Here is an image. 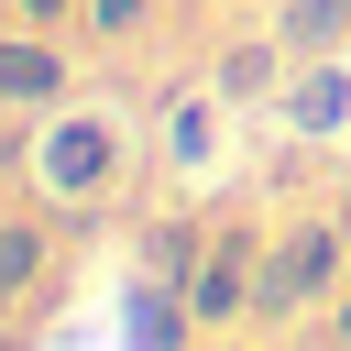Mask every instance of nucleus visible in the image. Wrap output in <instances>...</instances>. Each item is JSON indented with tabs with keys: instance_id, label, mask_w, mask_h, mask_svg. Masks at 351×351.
Masks as SVG:
<instances>
[{
	"instance_id": "1",
	"label": "nucleus",
	"mask_w": 351,
	"mask_h": 351,
	"mask_svg": "<svg viewBox=\"0 0 351 351\" xmlns=\"http://www.w3.org/2000/svg\"><path fill=\"white\" fill-rule=\"evenodd\" d=\"M351 285V230L340 208H296L263 230V274H252V329H296V318H329V296Z\"/></svg>"
},
{
	"instance_id": "2",
	"label": "nucleus",
	"mask_w": 351,
	"mask_h": 351,
	"mask_svg": "<svg viewBox=\"0 0 351 351\" xmlns=\"http://www.w3.org/2000/svg\"><path fill=\"white\" fill-rule=\"evenodd\" d=\"M121 165H132V121L121 110H44V132H33V186H44V208L55 219H77V208H99L110 186H121Z\"/></svg>"
},
{
	"instance_id": "3",
	"label": "nucleus",
	"mask_w": 351,
	"mask_h": 351,
	"mask_svg": "<svg viewBox=\"0 0 351 351\" xmlns=\"http://www.w3.org/2000/svg\"><path fill=\"white\" fill-rule=\"evenodd\" d=\"M77 99V44L44 33V22H0V110L11 121H44Z\"/></svg>"
},
{
	"instance_id": "4",
	"label": "nucleus",
	"mask_w": 351,
	"mask_h": 351,
	"mask_svg": "<svg viewBox=\"0 0 351 351\" xmlns=\"http://www.w3.org/2000/svg\"><path fill=\"white\" fill-rule=\"evenodd\" d=\"M263 230H274V219H219V230H208V263H197V285H186L197 329H252V274H263Z\"/></svg>"
},
{
	"instance_id": "5",
	"label": "nucleus",
	"mask_w": 351,
	"mask_h": 351,
	"mask_svg": "<svg viewBox=\"0 0 351 351\" xmlns=\"http://www.w3.org/2000/svg\"><path fill=\"white\" fill-rule=\"evenodd\" d=\"M274 121H285L296 143H340V132H351V55L296 66V77L274 88Z\"/></svg>"
},
{
	"instance_id": "6",
	"label": "nucleus",
	"mask_w": 351,
	"mask_h": 351,
	"mask_svg": "<svg viewBox=\"0 0 351 351\" xmlns=\"http://www.w3.org/2000/svg\"><path fill=\"white\" fill-rule=\"evenodd\" d=\"M296 77V55H285V33L263 22V33H230L219 44V66H208V88L230 99V110H274V88Z\"/></svg>"
},
{
	"instance_id": "7",
	"label": "nucleus",
	"mask_w": 351,
	"mask_h": 351,
	"mask_svg": "<svg viewBox=\"0 0 351 351\" xmlns=\"http://www.w3.org/2000/svg\"><path fill=\"white\" fill-rule=\"evenodd\" d=\"M121 340H132V351H197L208 329H197L186 285H165V274H132V296H121Z\"/></svg>"
},
{
	"instance_id": "8",
	"label": "nucleus",
	"mask_w": 351,
	"mask_h": 351,
	"mask_svg": "<svg viewBox=\"0 0 351 351\" xmlns=\"http://www.w3.org/2000/svg\"><path fill=\"white\" fill-rule=\"evenodd\" d=\"M55 230H66L55 208H0V318H11V307L44 285V263H55Z\"/></svg>"
},
{
	"instance_id": "9",
	"label": "nucleus",
	"mask_w": 351,
	"mask_h": 351,
	"mask_svg": "<svg viewBox=\"0 0 351 351\" xmlns=\"http://www.w3.org/2000/svg\"><path fill=\"white\" fill-rule=\"evenodd\" d=\"M274 33H285V55H296V66L351 55V0H274Z\"/></svg>"
},
{
	"instance_id": "10",
	"label": "nucleus",
	"mask_w": 351,
	"mask_h": 351,
	"mask_svg": "<svg viewBox=\"0 0 351 351\" xmlns=\"http://www.w3.org/2000/svg\"><path fill=\"white\" fill-rule=\"evenodd\" d=\"M208 230H219V219H197V208L154 219V230H143V274H165V285H197V263H208Z\"/></svg>"
},
{
	"instance_id": "11",
	"label": "nucleus",
	"mask_w": 351,
	"mask_h": 351,
	"mask_svg": "<svg viewBox=\"0 0 351 351\" xmlns=\"http://www.w3.org/2000/svg\"><path fill=\"white\" fill-rule=\"evenodd\" d=\"M230 99L219 88H186V99H165V165H208V121H219Z\"/></svg>"
},
{
	"instance_id": "12",
	"label": "nucleus",
	"mask_w": 351,
	"mask_h": 351,
	"mask_svg": "<svg viewBox=\"0 0 351 351\" xmlns=\"http://www.w3.org/2000/svg\"><path fill=\"white\" fill-rule=\"evenodd\" d=\"M77 22H88V44H143L154 0H77Z\"/></svg>"
},
{
	"instance_id": "13",
	"label": "nucleus",
	"mask_w": 351,
	"mask_h": 351,
	"mask_svg": "<svg viewBox=\"0 0 351 351\" xmlns=\"http://www.w3.org/2000/svg\"><path fill=\"white\" fill-rule=\"evenodd\" d=\"M22 22H44V33H77V0H11Z\"/></svg>"
},
{
	"instance_id": "14",
	"label": "nucleus",
	"mask_w": 351,
	"mask_h": 351,
	"mask_svg": "<svg viewBox=\"0 0 351 351\" xmlns=\"http://www.w3.org/2000/svg\"><path fill=\"white\" fill-rule=\"evenodd\" d=\"M329 351H351V285L329 296Z\"/></svg>"
},
{
	"instance_id": "15",
	"label": "nucleus",
	"mask_w": 351,
	"mask_h": 351,
	"mask_svg": "<svg viewBox=\"0 0 351 351\" xmlns=\"http://www.w3.org/2000/svg\"><path fill=\"white\" fill-rule=\"evenodd\" d=\"M197 351H252V340H241V329H208V340H197Z\"/></svg>"
},
{
	"instance_id": "16",
	"label": "nucleus",
	"mask_w": 351,
	"mask_h": 351,
	"mask_svg": "<svg viewBox=\"0 0 351 351\" xmlns=\"http://www.w3.org/2000/svg\"><path fill=\"white\" fill-rule=\"evenodd\" d=\"M0 22H22V11H11V0H0Z\"/></svg>"
},
{
	"instance_id": "17",
	"label": "nucleus",
	"mask_w": 351,
	"mask_h": 351,
	"mask_svg": "<svg viewBox=\"0 0 351 351\" xmlns=\"http://www.w3.org/2000/svg\"><path fill=\"white\" fill-rule=\"evenodd\" d=\"M0 351H11V340H0Z\"/></svg>"
}]
</instances>
